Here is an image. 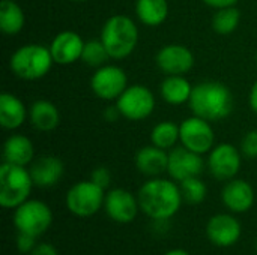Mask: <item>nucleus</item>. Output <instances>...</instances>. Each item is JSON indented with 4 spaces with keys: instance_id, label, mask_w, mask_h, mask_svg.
<instances>
[{
    "instance_id": "obj_22",
    "label": "nucleus",
    "mask_w": 257,
    "mask_h": 255,
    "mask_svg": "<svg viewBox=\"0 0 257 255\" xmlns=\"http://www.w3.org/2000/svg\"><path fill=\"white\" fill-rule=\"evenodd\" d=\"M29 120L36 131L50 132L60 125V113L53 102L38 99L29 108Z\"/></svg>"
},
{
    "instance_id": "obj_12",
    "label": "nucleus",
    "mask_w": 257,
    "mask_h": 255,
    "mask_svg": "<svg viewBox=\"0 0 257 255\" xmlns=\"http://www.w3.org/2000/svg\"><path fill=\"white\" fill-rule=\"evenodd\" d=\"M199 155L184 146L173 147L169 152V167L167 173L170 179L181 183L190 177H199L205 170V161Z\"/></svg>"
},
{
    "instance_id": "obj_30",
    "label": "nucleus",
    "mask_w": 257,
    "mask_h": 255,
    "mask_svg": "<svg viewBox=\"0 0 257 255\" xmlns=\"http://www.w3.org/2000/svg\"><path fill=\"white\" fill-rule=\"evenodd\" d=\"M241 153L248 159L257 158V129L248 131L241 141Z\"/></svg>"
},
{
    "instance_id": "obj_38",
    "label": "nucleus",
    "mask_w": 257,
    "mask_h": 255,
    "mask_svg": "<svg viewBox=\"0 0 257 255\" xmlns=\"http://www.w3.org/2000/svg\"><path fill=\"white\" fill-rule=\"evenodd\" d=\"M69 2H87V0H69Z\"/></svg>"
},
{
    "instance_id": "obj_6",
    "label": "nucleus",
    "mask_w": 257,
    "mask_h": 255,
    "mask_svg": "<svg viewBox=\"0 0 257 255\" xmlns=\"http://www.w3.org/2000/svg\"><path fill=\"white\" fill-rule=\"evenodd\" d=\"M105 194V189L90 179L77 182L66 192V209L78 218H90L104 207Z\"/></svg>"
},
{
    "instance_id": "obj_39",
    "label": "nucleus",
    "mask_w": 257,
    "mask_h": 255,
    "mask_svg": "<svg viewBox=\"0 0 257 255\" xmlns=\"http://www.w3.org/2000/svg\"><path fill=\"white\" fill-rule=\"evenodd\" d=\"M256 246H257V245H256Z\"/></svg>"
},
{
    "instance_id": "obj_28",
    "label": "nucleus",
    "mask_w": 257,
    "mask_h": 255,
    "mask_svg": "<svg viewBox=\"0 0 257 255\" xmlns=\"http://www.w3.org/2000/svg\"><path fill=\"white\" fill-rule=\"evenodd\" d=\"M182 198L188 204H200L208 195V188L200 177H190L179 183Z\"/></svg>"
},
{
    "instance_id": "obj_37",
    "label": "nucleus",
    "mask_w": 257,
    "mask_h": 255,
    "mask_svg": "<svg viewBox=\"0 0 257 255\" xmlns=\"http://www.w3.org/2000/svg\"><path fill=\"white\" fill-rule=\"evenodd\" d=\"M164 255H190L187 251H184V249H181V248H176V249H170V251H167Z\"/></svg>"
},
{
    "instance_id": "obj_26",
    "label": "nucleus",
    "mask_w": 257,
    "mask_h": 255,
    "mask_svg": "<svg viewBox=\"0 0 257 255\" xmlns=\"http://www.w3.org/2000/svg\"><path fill=\"white\" fill-rule=\"evenodd\" d=\"M179 141V125L170 120H163L157 123L151 131V144L163 149L172 150Z\"/></svg>"
},
{
    "instance_id": "obj_8",
    "label": "nucleus",
    "mask_w": 257,
    "mask_h": 255,
    "mask_svg": "<svg viewBox=\"0 0 257 255\" xmlns=\"http://www.w3.org/2000/svg\"><path fill=\"white\" fill-rule=\"evenodd\" d=\"M155 96L152 90L143 84H133L116 99V107L122 117L139 122L148 119L155 110Z\"/></svg>"
},
{
    "instance_id": "obj_1",
    "label": "nucleus",
    "mask_w": 257,
    "mask_h": 255,
    "mask_svg": "<svg viewBox=\"0 0 257 255\" xmlns=\"http://www.w3.org/2000/svg\"><path fill=\"white\" fill-rule=\"evenodd\" d=\"M140 210L154 221H169L181 209L184 198L181 186L172 179L151 177L137 194Z\"/></svg>"
},
{
    "instance_id": "obj_11",
    "label": "nucleus",
    "mask_w": 257,
    "mask_h": 255,
    "mask_svg": "<svg viewBox=\"0 0 257 255\" xmlns=\"http://www.w3.org/2000/svg\"><path fill=\"white\" fill-rule=\"evenodd\" d=\"M128 87V77L120 66L104 65L90 78L92 92L102 101H116Z\"/></svg>"
},
{
    "instance_id": "obj_14",
    "label": "nucleus",
    "mask_w": 257,
    "mask_h": 255,
    "mask_svg": "<svg viewBox=\"0 0 257 255\" xmlns=\"http://www.w3.org/2000/svg\"><path fill=\"white\" fill-rule=\"evenodd\" d=\"M155 62L166 75H185L194 66V54L185 45L169 44L160 48Z\"/></svg>"
},
{
    "instance_id": "obj_4",
    "label": "nucleus",
    "mask_w": 257,
    "mask_h": 255,
    "mask_svg": "<svg viewBox=\"0 0 257 255\" xmlns=\"http://www.w3.org/2000/svg\"><path fill=\"white\" fill-rule=\"evenodd\" d=\"M54 60L50 47L39 44H27L14 51L9 60L12 74L26 81L44 78L53 68Z\"/></svg>"
},
{
    "instance_id": "obj_36",
    "label": "nucleus",
    "mask_w": 257,
    "mask_h": 255,
    "mask_svg": "<svg viewBox=\"0 0 257 255\" xmlns=\"http://www.w3.org/2000/svg\"><path fill=\"white\" fill-rule=\"evenodd\" d=\"M105 119L108 120V122H114L119 116H120V113H119V110H117V107L114 105V107H110V108H107L105 110Z\"/></svg>"
},
{
    "instance_id": "obj_24",
    "label": "nucleus",
    "mask_w": 257,
    "mask_h": 255,
    "mask_svg": "<svg viewBox=\"0 0 257 255\" xmlns=\"http://www.w3.org/2000/svg\"><path fill=\"white\" fill-rule=\"evenodd\" d=\"M136 14L142 24L148 27H158L169 17V2L167 0H137Z\"/></svg>"
},
{
    "instance_id": "obj_17",
    "label": "nucleus",
    "mask_w": 257,
    "mask_h": 255,
    "mask_svg": "<svg viewBox=\"0 0 257 255\" xmlns=\"http://www.w3.org/2000/svg\"><path fill=\"white\" fill-rule=\"evenodd\" d=\"M254 198L256 195L253 186L247 180L236 177L229 180L221 191L223 204L233 213L248 212L254 204Z\"/></svg>"
},
{
    "instance_id": "obj_20",
    "label": "nucleus",
    "mask_w": 257,
    "mask_h": 255,
    "mask_svg": "<svg viewBox=\"0 0 257 255\" xmlns=\"http://www.w3.org/2000/svg\"><path fill=\"white\" fill-rule=\"evenodd\" d=\"M27 117L29 110L18 96L9 92L0 95V125L3 129L15 131L24 125Z\"/></svg>"
},
{
    "instance_id": "obj_21",
    "label": "nucleus",
    "mask_w": 257,
    "mask_h": 255,
    "mask_svg": "<svg viewBox=\"0 0 257 255\" xmlns=\"http://www.w3.org/2000/svg\"><path fill=\"white\" fill-rule=\"evenodd\" d=\"M35 159V147L30 138L21 134H14L3 144V162L27 167Z\"/></svg>"
},
{
    "instance_id": "obj_13",
    "label": "nucleus",
    "mask_w": 257,
    "mask_h": 255,
    "mask_svg": "<svg viewBox=\"0 0 257 255\" xmlns=\"http://www.w3.org/2000/svg\"><path fill=\"white\" fill-rule=\"evenodd\" d=\"M104 210L111 221L117 224H130L137 218L140 212L139 198L123 188L110 189L105 194Z\"/></svg>"
},
{
    "instance_id": "obj_7",
    "label": "nucleus",
    "mask_w": 257,
    "mask_h": 255,
    "mask_svg": "<svg viewBox=\"0 0 257 255\" xmlns=\"http://www.w3.org/2000/svg\"><path fill=\"white\" fill-rule=\"evenodd\" d=\"M14 224L18 233H27L35 237L42 236L53 224L50 206L41 200H27L14 209Z\"/></svg>"
},
{
    "instance_id": "obj_29",
    "label": "nucleus",
    "mask_w": 257,
    "mask_h": 255,
    "mask_svg": "<svg viewBox=\"0 0 257 255\" xmlns=\"http://www.w3.org/2000/svg\"><path fill=\"white\" fill-rule=\"evenodd\" d=\"M108 59H110V56H108V53H107L104 44L101 42V39H99V41L92 39V41H87V42L84 44L83 54H81V60H83L87 66L98 69V68L104 66L105 62H107Z\"/></svg>"
},
{
    "instance_id": "obj_23",
    "label": "nucleus",
    "mask_w": 257,
    "mask_h": 255,
    "mask_svg": "<svg viewBox=\"0 0 257 255\" xmlns=\"http://www.w3.org/2000/svg\"><path fill=\"white\" fill-rule=\"evenodd\" d=\"M193 87L194 86H191V83L184 75H167L160 86V93L167 104L182 105L188 104Z\"/></svg>"
},
{
    "instance_id": "obj_5",
    "label": "nucleus",
    "mask_w": 257,
    "mask_h": 255,
    "mask_svg": "<svg viewBox=\"0 0 257 255\" xmlns=\"http://www.w3.org/2000/svg\"><path fill=\"white\" fill-rule=\"evenodd\" d=\"M35 186L29 168L3 162L0 167V206L15 209L29 200Z\"/></svg>"
},
{
    "instance_id": "obj_18",
    "label": "nucleus",
    "mask_w": 257,
    "mask_h": 255,
    "mask_svg": "<svg viewBox=\"0 0 257 255\" xmlns=\"http://www.w3.org/2000/svg\"><path fill=\"white\" fill-rule=\"evenodd\" d=\"M30 176L33 179L35 186L39 188H51L60 182L65 173V165L63 162L53 155H44L30 164Z\"/></svg>"
},
{
    "instance_id": "obj_34",
    "label": "nucleus",
    "mask_w": 257,
    "mask_h": 255,
    "mask_svg": "<svg viewBox=\"0 0 257 255\" xmlns=\"http://www.w3.org/2000/svg\"><path fill=\"white\" fill-rule=\"evenodd\" d=\"M205 5L214 8V9H221V8H229V6H236L238 0H202Z\"/></svg>"
},
{
    "instance_id": "obj_33",
    "label": "nucleus",
    "mask_w": 257,
    "mask_h": 255,
    "mask_svg": "<svg viewBox=\"0 0 257 255\" xmlns=\"http://www.w3.org/2000/svg\"><path fill=\"white\" fill-rule=\"evenodd\" d=\"M30 255H59V251L51 243H38Z\"/></svg>"
},
{
    "instance_id": "obj_27",
    "label": "nucleus",
    "mask_w": 257,
    "mask_h": 255,
    "mask_svg": "<svg viewBox=\"0 0 257 255\" xmlns=\"http://www.w3.org/2000/svg\"><path fill=\"white\" fill-rule=\"evenodd\" d=\"M241 21V12L236 6L221 8L212 17V29L218 35H230L233 33Z\"/></svg>"
},
{
    "instance_id": "obj_19",
    "label": "nucleus",
    "mask_w": 257,
    "mask_h": 255,
    "mask_svg": "<svg viewBox=\"0 0 257 255\" xmlns=\"http://www.w3.org/2000/svg\"><path fill=\"white\" fill-rule=\"evenodd\" d=\"M136 167L143 176L160 177L163 173H167L169 153L154 144L145 146L136 155Z\"/></svg>"
},
{
    "instance_id": "obj_35",
    "label": "nucleus",
    "mask_w": 257,
    "mask_h": 255,
    "mask_svg": "<svg viewBox=\"0 0 257 255\" xmlns=\"http://www.w3.org/2000/svg\"><path fill=\"white\" fill-rule=\"evenodd\" d=\"M248 104H250V108L257 114V81L251 86L250 89V95H248Z\"/></svg>"
},
{
    "instance_id": "obj_2",
    "label": "nucleus",
    "mask_w": 257,
    "mask_h": 255,
    "mask_svg": "<svg viewBox=\"0 0 257 255\" xmlns=\"http://www.w3.org/2000/svg\"><path fill=\"white\" fill-rule=\"evenodd\" d=\"M188 105L194 116L218 122L232 113L233 96L229 87L220 81H202L193 87Z\"/></svg>"
},
{
    "instance_id": "obj_9",
    "label": "nucleus",
    "mask_w": 257,
    "mask_h": 255,
    "mask_svg": "<svg viewBox=\"0 0 257 255\" xmlns=\"http://www.w3.org/2000/svg\"><path fill=\"white\" fill-rule=\"evenodd\" d=\"M179 141L184 147L199 155L209 153L215 146V134L211 122L194 114L187 117L179 125Z\"/></svg>"
},
{
    "instance_id": "obj_10",
    "label": "nucleus",
    "mask_w": 257,
    "mask_h": 255,
    "mask_svg": "<svg viewBox=\"0 0 257 255\" xmlns=\"http://www.w3.org/2000/svg\"><path fill=\"white\" fill-rule=\"evenodd\" d=\"M241 149L229 143H221L212 147L208 156V170L211 176L221 182H229L236 177L242 165Z\"/></svg>"
},
{
    "instance_id": "obj_15",
    "label": "nucleus",
    "mask_w": 257,
    "mask_h": 255,
    "mask_svg": "<svg viewBox=\"0 0 257 255\" xmlns=\"http://www.w3.org/2000/svg\"><path fill=\"white\" fill-rule=\"evenodd\" d=\"M242 234L241 222L229 213L214 215L206 224V236L215 246L229 248L238 243Z\"/></svg>"
},
{
    "instance_id": "obj_3",
    "label": "nucleus",
    "mask_w": 257,
    "mask_h": 255,
    "mask_svg": "<svg viewBox=\"0 0 257 255\" xmlns=\"http://www.w3.org/2000/svg\"><path fill=\"white\" fill-rule=\"evenodd\" d=\"M101 42L104 44L110 59H126L137 47L139 29L128 15H111L101 29Z\"/></svg>"
},
{
    "instance_id": "obj_25",
    "label": "nucleus",
    "mask_w": 257,
    "mask_h": 255,
    "mask_svg": "<svg viewBox=\"0 0 257 255\" xmlns=\"http://www.w3.org/2000/svg\"><path fill=\"white\" fill-rule=\"evenodd\" d=\"M26 24V15L23 8L14 0H2L0 3V30L14 36L18 35Z\"/></svg>"
},
{
    "instance_id": "obj_16",
    "label": "nucleus",
    "mask_w": 257,
    "mask_h": 255,
    "mask_svg": "<svg viewBox=\"0 0 257 255\" xmlns=\"http://www.w3.org/2000/svg\"><path fill=\"white\" fill-rule=\"evenodd\" d=\"M84 44L86 42L83 41V38L72 30L57 33L50 44V51L54 63L68 66L81 60Z\"/></svg>"
},
{
    "instance_id": "obj_32",
    "label": "nucleus",
    "mask_w": 257,
    "mask_h": 255,
    "mask_svg": "<svg viewBox=\"0 0 257 255\" xmlns=\"http://www.w3.org/2000/svg\"><path fill=\"white\" fill-rule=\"evenodd\" d=\"M90 180L95 182L98 186L107 189L111 183V174L108 171V168L105 167H96L92 173H90Z\"/></svg>"
},
{
    "instance_id": "obj_31",
    "label": "nucleus",
    "mask_w": 257,
    "mask_h": 255,
    "mask_svg": "<svg viewBox=\"0 0 257 255\" xmlns=\"http://www.w3.org/2000/svg\"><path fill=\"white\" fill-rule=\"evenodd\" d=\"M38 237L32 236V234H27V233H18L17 236V248L21 254H30L35 246L38 245L36 242Z\"/></svg>"
}]
</instances>
